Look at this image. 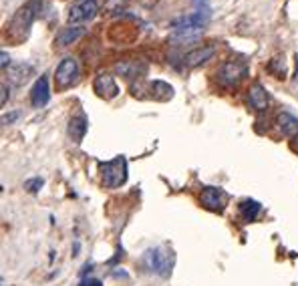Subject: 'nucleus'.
I'll list each match as a JSON object with an SVG mask.
<instances>
[{
	"label": "nucleus",
	"mask_w": 298,
	"mask_h": 286,
	"mask_svg": "<svg viewBox=\"0 0 298 286\" xmlns=\"http://www.w3.org/2000/svg\"><path fill=\"white\" fill-rule=\"evenodd\" d=\"M115 71L125 79H137V77L145 75L147 65L141 63V61H121V63L115 65Z\"/></svg>",
	"instance_id": "11"
},
{
	"label": "nucleus",
	"mask_w": 298,
	"mask_h": 286,
	"mask_svg": "<svg viewBox=\"0 0 298 286\" xmlns=\"http://www.w3.org/2000/svg\"><path fill=\"white\" fill-rule=\"evenodd\" d=\"M248 75V65L242 61H226L222 63L220 71H218V83L224 87H234L238 85L244 77Z\"/></svg>",
	"instance_id": "4"
},
{
	"label": "nucleus",
	"mask_w": 298,
	"mask_h": 286,
	"mask_svg": "<svg viewBox=\"0 0 298 286\" xmlns=\"http://www.w3.org/2000/svg\"><path fill=\"white\" fill-rule=\"evenodd\" d=\"M87 129H89V119H87L83 113L74 115L73 119L69 121V137L73 139L74 143H81V141L85 139Z\"/></svg>",
	"instance_id": "12"
},
{
	"label": "nucleus",
	"mask_w": 298,
	"mask_h": 286,
	"mask_svg": "<svg viewBox=\"0 0 298 286\" xmlns=\"http://www.w3.org/2000/svg\"><path fill=\"white\" fill-rule=\"evenodd\" d=\"M292 149H294V151H298V135L294 137V139H292Z\"/></svg>",
	"instance_id": "25"
},
{
	"label": "nucleus",
	"mask_w": 298,
	"mask_h": 286,
	"mask_svg": "<svg viewBox=\"0 0 298 286\" xmlns=\"http://www.w3.org/2000/svg\"><path fill=\"white\" fill-rule=\"evenodd\" d=\"M101 180L107 188H121L127 182V159L123 155L115 157L113 161H105L99 166Z\"/></svg>",
	"instance_id": "3"
},
{
	"label": "nucleus",
	"mask_w": 298,
	"mask_h": 286,
	"mask_svg": "<svg viewBox=\"0 0 298 286\" xmlns=\"http://www.w3.org/2000/svg\"><path fill=\"white\" fill-rule=\"evenodd\" d=\"M81 2H83V0H81Z\"/></svg>",
	"instance_id": "26"
},
{
	"label": "nucleus",
	"mask_w": 298,
	"mask_h": 286,
	"mask_svg": "<svg viewBox=\"0 0 298 286\" xmlns=\"http://www.w3.org/2000/svg\"><path fill=\"white\" fill-rule=\"evenodd\" d=\"M49 99H51V91H49V79L43 75L41 79H36V83H34V87H32V91H30V103H32V107H45L47 103H49Z\"/></svg>",
	"instance_id": "10"
},
{
	"label": "nucleus",
	"mask_w": 298,
	"mask_h": 286,
	"mask_svg": "<svg viewBox=\"0 0 298 286\" xmlns=\"http://www.w3.org/2000/svg\"><path fill=\"white\" fill-rule=\"evenodd\" d=\"M24 186H26V190H28V191L36 193V191L43 188V180H41V178H34V180H28Z\"/></svg>",
	"instance_id": "20"
},
{
	"label": "nucleus",
	"mask_w": 298,
	"mask_h": 286,
	"mask_svg": "<svg viewBox=\"0 0 298 286\" xmlns=\"http://www.w3.org/2000/svg\"><path fill=\"white\" fill-rule=\"evenodd\" d=\"M214 55H216V47H214V45H206V47H200V49L190 51V53L183 57V65L190 67V69H194V67L204 65L206 61H210Z\"/></svg>",
	"instance_id": "7"
},
{
	"label": "nucleus",
	"mask_w": 298,
	"mask_h": 286,
	"mask_svg": "<svg viewBox=\"0 0 298 286\" xmlns=\"http://www.w3.org/2000/svg\"><path fill=\"white\" fill-rule=\"evenodd\" d=\"M30 75H32V67L26 63H20V65H14L8 69V79L12 85H24Z\"/></svg>",
	"instance_id": "15"
},
{
	"label": "nucleus",
	"mask_w": 298,
	"mask_h": 286,
	"mask_svg": "<svg viewBox=\"0 0 298 286\" xmlns=\"http://www.w3.org/2000/svg\"><path fill=\"white\" fill-rule=\"evenodd\" d=\"M93 89H95L97 95L103 97V99H115L119 95V87H117V83H115V79L111 75H99L95 79V83H93Z\"/></svg>",
	"instance_id": "8"
},
{
	"label": "nucleus",
	"mask_w": 298,
	"mask_h": 286,
	"mask_svg": "<svg viewBox=\"0 0 298 286\" xmlns=\"http://www.w3.org/2000/svg\"><path fill=\"white\" fill-rule=\"evenodd\" d=\"M278 129L282 131V135H286V137H296L298 135V119L294 115H290V113H280L278 115Z\"/></svg>",
	"instance_id": "16"
},
{
	"label": "nucleus",
	"mask_w": 298,
	"mask_h": 286,
	"mask_svg": "<svg viewBox=\"0 0 298 286\" xmlns=\"http://www.w3.org/2000/svg\"><path fill=\"white\" fill-rule=\"evenodd\" d=\"M83 34H85V28H83V26H67V28H61V30L57 32L55 45H57V47H69V45L77 43Z\"/></svg>",
	"instance_id": "14"
},
{
	"label": "nucleus",
	"mask_w": 298,
	"mask_h": 286,
	"mask_svg": "<svg viewBox=\"0 0 298 286\" xmlns=\"http://www.w3.org/2000/svg\"><path fill=\"white\" fill-rule=\"evenodd\" d=\"M8 97H10V91H8V87L2 83V99H0V103H2V107L6 105V101H8Z\"/></svg>",
	"instance_id": "24"
},
{
	"label": "nucleus",
	"mask_w": 298,
	"mask_h": 286,
	"mask_svg": "<svg viewBox=\"0 0 298 286\" xmlns=\"http://www.w3.org/2000/svg\"><path fill=\"white\" fill-rule=\"evenodd\" d=\"M268 71L274 73L278 79H284L286 75V65H284V59L282 57H274L270 63H268Z\"/></svg>",
	"instance_id": "19"
},
{
	"label": "nucleus",
	"mask_w": 298,
	"mask_h": 286,
	"mask_svg": "<svg viewBox=\"0 0 298 286\" xmlns=\"http://www.w3.org/2000/svg\"><path fill=\"white\" fill-rule=\"evenodd\" d=\"M99 10V4L97 0H83L79 2L77 6H73L69 10V22L71 24H77V22H87V20H93L95 14Z\"/></svg>",
	"instance_id": "6"
},
{
	"label": "nucleus",
	"mask_w": 298,
	"mask_h": 286,
	"mask_svg": "<svg viewBox=\"0 0 298 286\" xmlns=\"http://www.w3.org/2000/svg\"><path fill=\"white\" fill-rule=\"evenodd\" d=\"M18 115H20V113H10V115H4V117H2V123H4V125H8V123L16 121V119H18Z\"/></svg>",
	"instance_id": "22"
},
{
	"label": "nucleus",
	"mask_w": 298,
	"mask_h": 286,
	"mask_svg": "<svg viewBox=\"0 0 298 286\" xmlns=\"http://www.w3.org/2000/svg\"><path fill=\"white\" fill-rule=\"evenodd\" d=\"M0 59H2V61H0V65H2V69H6V67L10 65V57L6 55V51H2V53H0Z\"/></svg>",
	"instance_id": "23"
},
{
	"label": "nucleus",
	"mask_w": 298,
	"mask_h": 286,
	"mask_svg": "<svg viewBox=\"0 0 298 286\" xmlns=\"http://www.w3.org/2000/svg\"><path fill=\"white\" fill-rule=\"evenodd\" d=\"M77 77H79L77 59H73V57L63 59V61L59 63L57 71H55V81H57V85H59L61 89H67V87H71L74 81H77Z\"/></svg>",
	"instance_id": "5"
},
{
	"label": "nucleus",
	"mask_w": 298,
	"mask_h": 286,
	"mask_svg": "<svg viewBox=\"0 0 298 286\" xmlns=\"http://www.w3.org/2000/svg\"><path fill=\"white\" fill-rule=\"evenodd\" d=\"M260 210H262V206H260L256 199H244V201L240 203V218H242L246 224H250V222H254V220L258 218Z\"/></svg>",
	"instance_id": "17"
},
{
	"label": "nucleus",
	"mask_w": 298,
	"mask_h": 286,
	"mask_svg": "<svg viewBox=\"0 0 298 286\" xmlns=\"http://www.w3.org/2000/svg\"><path fill=\"white\" fill-rule=\"evenodd\" d=\"M248 101L256 111H266L268 109V91L260 83H254L248 91Z\"/></svg>",
	"instance_id": "13"
},
{
	"label": "nucleus",
	"mask_w": 298,
	"mask_h": 286,
	"mask_svg": "<svg viewBox=\"0 0 298 286\" xmlns=\"http://www.w3.org/2000/svg\"><path fill=\"white\" fill-rule=\"evenodd\" d=\"M79 286H103V282L99 278H85Z\"/></svg>",
	"instance_id": "21"
},
{
	"label": "nucleus",
	"mask_w": 298,
	"mask_h": 286,
	"mask_svg": "<svg viewBox=\"0 0 298 286\" xmlns=\"http://www.w3.org/2000/svg\"><path fill=\"white\" fill-rule=\"evenodd\" d=\"M226 197H228L226 191L220 188H204V191H202V203L214 212H222Z\"/></svg>",
	"instance_id": "9"
},
{
	"label": "nucleus",
	"mask_w": 298,
	"mask_h": 286,
	"mask_svg": "<svg viewBox=\"0 0 298 286\" xmlns=\"http://www.w3.org/2000/svg\"><path fill=\"white\" fill-rule=\"evenodd\" d=\"M141 264L151 274L167 278L169 272H171V266H173V254H171V250H167L163 246H155V248L145 250V254L141 258Z\"/></svg>",
	"instance_id": "2"
},
{
	"label": "nucleus",
	"mask_w": 298,
	"mask_h": 286,
	"mask_svg": "<svg viewBox=\"0 0 298 286\" xmlns=\"http://www.w3.org/2000/svg\"><path fill=\"white\" fill-rule=\"evenodd\" d=\"M43 10V0H28L24 2L12 16L8 24V38L14 43H22L30 34V26L36 20L39 12Z\"/></svg>",
	"instance_id": "1"
},
{
	"label": "nucleus",
	"mask_w": 298,
	"mask_h": 286,
	"mask_svg": "<svg viewBox=\"0 0 298 286\" xmlns=\"http://www.w3.org/2000/svg\"><path fill=\"white\" fill-rule=\"evenodd\" d=\"M151 93H153L155 99H159V101H167V99L173 97V87L167 85V83H163V81H153L151 83Z\"/></svg>",
	"instance_id": "18"
}]
</instances>
